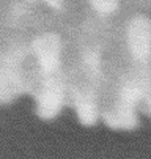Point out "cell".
I'll list each match as a JSON object with an SVG mask.
<instances>
[{"mask_svg": "<svg viewBox=\"0 0 151 159\" xmlns=\"http://www.w3.org/2000/svg\"><path fill=\"white\" fill-rule=\"evenodd\" d=\"M90 8L95 11V14L101 17H112L118 14L121 8V0H87Z\"/></svg>", "mask_w": 151, "mask_h": 159, "instance_id": "8992f818", "label": "cell"}, {"mask_svg": "<svg viewBox=\"0 0 151 159\" xmlns=\"http://www.w3.org/2000/svg\"><path fill=\"white\" fill-rule=\"evenodd\" d=\"M32 57L44 77L58 74L63 70V36L55 32H41L30 39Z\"/></svg>", "mask_w": 151, "mask_h": 159, "instance_id": "7a4b0ae2", "label": "cell"}, {"mask_svg": "<svg viewBox=\"0 0 151 159\" xmlns=\"http://www.w3.org/2000/svg\"><path fill=\"white\" fill-rule=\"evenodd\" d=\"M36 102V115L41 120H54L68 107V79L63 71L58 74L44 77L41 80L36 93L33 95Z\"/></svg>", "mask_w": 151, "mask_h": 159, "instance_id": "6da1fadb", "label": "cell"}, {"mask_svg": "<svg viewBox=\"0 0 151 159\" xmlns=\"http://www.w3.org/2000/svg\"><path fill=\"white\" fill-rule=\"evenodd\" d=\"M16 99V95L13 93V90L10 88L8 82L0 73V106H8Z\"/></svg>", "mask_w": 151, "mask_h": 159, "instance_id": "52a82bcc", "label": "cell"}, {"mask_svg": "<svg viewBox=\"0 0 151 159\" xmlns=\"http://www.w3.org/2000/svg\"><path fill=\"white\" fill-rule=\"evenodd\" d=\"M27 2H33V3H36V2H39V3H46L49 8H52V10H55V11H61L63 10V7H64V3H66V0H27Z\"/></svg>", "mask_w": 151, "mask_h": 159, "instance_id": "ba28073f", "label": "cell"}, {"mask_svg": "<svg viewBox=\"0 0 151 159\" xmlns=\"http://www.w3.org/2000/svg\"><path fill=\"white\" fill-rule=\"evenodd\" d=\"M68 106L82 125L93 126L101 120V95L95 87L82 80L80 76L68 82Z\"/></svg>", "mask_w": 151, "mask_h": 159, "instance_id": "3957f363", "label": "cell"}, {"mask_svg": "<svg viewBox=\"0 0 151 159\" xmlns=\"http://www.w3.org/2000/svg\"><path fill=\"white\" fill-rule=\"evenodd\" d=\"M145 113H146V115L151 118V93L145 98V101H143V104H142V107H140Z\"/></svg>", "mask_w": 151, "mask_h": 159, "instance_id": "9c48e42d", "label": "cell"}, {"mask_svg": "<svg viewBox=\"0 0 151 159\" xmlns=\"http://www.w3.org/2000/svg\"><path fill=\"white\" fill-rule=\"evenodd\" d=\"M101 120L105 126L117 131H132L139 126V109L115 101L109 107L101 110Z\"/></svg>", "mask_w": 151, "mask_h": 159, "instance_id": "5b68a950", "label": "cell"}, {"mask_svg": "<svg viewBox=\"0 0 151 159\" xmlns=\"http://www.w3.org/2000/svg\"><path fill=\"white\" fill-rule=\"evenodd\" d=\"M124 41L132 63L151 65V17L148 14L137 13L127 20Z\"/></svg>", "mask_w": 151, "mask_h": 159, "instance_id": "277c9868", "label": "cell"}]
</instances>
